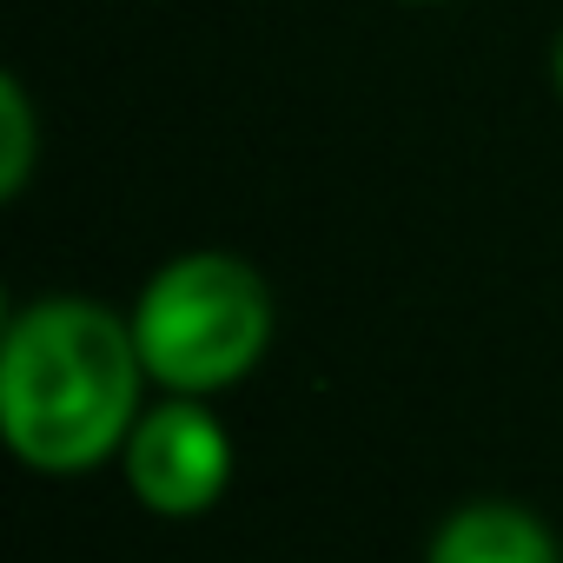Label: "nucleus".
I'll return each instance as SVG.
<instances>
[{"mask_svg":"<svg viewBox=\"0 0 563 563\" xmlns=\"http://www.w3.org/2000/svg\"><path fill=\"white\" fill-rule=\"evenodd\" d=\"M556 93H563V41H556Z\"/></svg>","mask_w":563,"mask_h":563,"instance_id":"nucleus-6","label":"nucleus"},{"mask_svg":"<svg viewBox=\"0 0 563 563\" xmlns=\"http://www.w3.org/2000/svg\"><path fill=\"white\" fill-rule=\"evenodd\" d=\"M126 319H133L146 378L173 398L232 391L272 345V292L232 252L166 258Z\"/></svg>","mask_w":563,"mask_h":563,"instance_id":"nucleus-2","label":"nucleus"},{"mask_svg":"<svg viewBox=\"0 0 563 563\" xmlns=\"http://www.w3.org/2000/svg\"><path fill=\"white\" fill-rule=\"evenodd\" d=\"M126 484L153 517H199L232 484V438L206 411V398H166L140 411L126 438Z\"/></svg>","mask_w":563,"mask_h":563,"instance_id":"nucleus-3","label":"nucleus"},{"mask_svg":"<svg viewBox=\"0 0 563 563\" xmlns=\"http://www.w3.org/2000/svg\"><path fill=\"white\" fill-rule=\"evenodd\" d=\"M146 358L133 319L93 299H34L0 339V431L47 477H80L126 451Z\"/></svg>","mask_w":563,"mask_h":563,"instance_id":"nucleus-1","label":"nucleus"},{"mask_svg":"<svg viewBox=\"0 0 563 563\" xmlns=\"http://www.w3.org/2000/svg\"><path fill=\"white\" fill-rule=\"evenodd\" d=\"M424 563H563V550L523 504H464L438 523Z\"/></svg>","mask_w":563,"mask_h":563,"instance_id":"nucleus-4","label":"nucleus"},{"mask_svg":"<svg viewBox=\"0 0 563 563\" xmlns=\"http://www.w3.org/2000/svg\"><path fill=\"white\" fill-rule=\"evenodd\" d=\"M27 173H34V100L8 74L0 80V199H21Z\"/></svg>","mask_w":563,"mask_h":563,"instance_id":"nucleus-5","label":"nucleus"},{"mask_svg":"<svg viewBox=\"0 0 563 563\" xmlns=\"http://www.w3.org/2000/svg\"><path fill=\"white\" fill-rule=\"evenodd\" d=\"M424 8H431V0H424Z\"/></svg>","mask_w":563,"mask_h":563,"instance_id":"nucleus-7","label":"nucleus"}]
</instances>
